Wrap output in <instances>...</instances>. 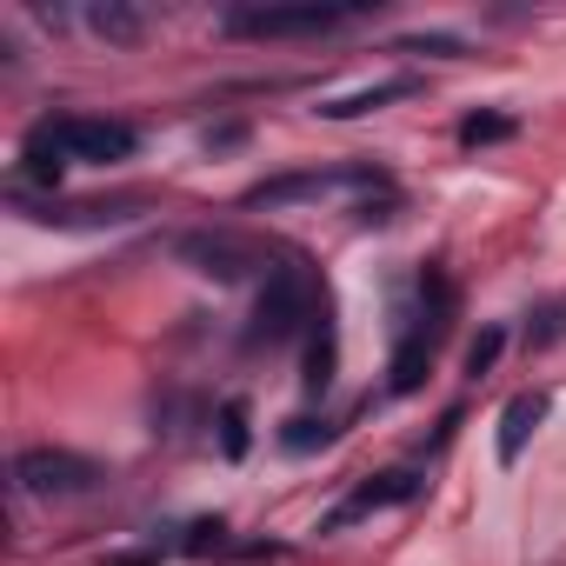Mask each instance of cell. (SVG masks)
<instances>
[{
    "mask_svg": "<svg viewBox=\"0 0 566 566\" xmlns=\"http://www.w3.org/2000/svg\"><path fill=\"white\" fill-rule=\"evenodd\" d=\"M180 253L200 260V273H213V280H233L247 266V247H233V240H187Z\"/></svg>",
    "mask_w": 566,
    "mask_h": 566,
    "instance_id": "8",
    "label": "cell"
},
{
    "mask_svg": "<svg viewBox=\"0 0 566 566\" xmlns=\"http://www.w3.org/2000/svg\"><path fill=\"white\" fill-rule=\"evenodd\" d=\"M340 14L347 8H321V0H307V8H247L233 14V34H321Z\"/></svg>",
    "mask_w": 566,
    "mask_h": 566,
    "instance_id": "4",
    "label": "cell"
},
{
    "mask_svg": "<svg viewBox=\"0 0 566 566\" xmlns=\"http://www.w3.org/2000/svg\"><path fill=\"white\" fill-rule=\"evenodd\" d=\"M500 347H506V334H500V327H486V334H480V340L467 347V374H473V380H480V374H493Z\"/></svg>",
    "mask_w": 566,
    "mask_h": 566,
    "instance_id": "14",
    "label": "cell"
},
{
    "mask_svg": "<svg viewBox=\"0 0 566 566\" xmlns=\"http://www.w3.org/2000/svg\"><path fill=\"white\" fill-rule=\"evenodd\" d=\"M427 360H433V340H427V334L400 340V347H394V367H387V387H394V394H413V387L427 380Z\"/></svg>",
    "mask_w": 566,
    "mask_h": 566,
    "instance_id": "7",
    "label": "cell"
},
{
    "mask_svg": "<svg viewBox=\"0 0 566 566\" xmlns=\"http://www.w3.org/2000/svg\"><path fill=\"white\" fill-rule=\"evenodd\" d=\"M506 134H513L506 114H467V120H460V140H467V147H486V140H506Z\"/></svg>",
    "mask_w": 566,
    "mask_h": 566,
    "instance_id": "12",
    "label": "cell"
},
{
    "mask_svg": "<svg viewBox=\"0 0 566 566\" xmlns=\"http://www.w3.org/2000/svg\"><path fill=\"white\" fill-rule=\"evenodd\" d=\"M539 420H546V394H520V400H506V413H500V460H506V467L526 453V440H533Z\"/></svg>",
    "mask_w": 566,
    "mask_h": 566,
    "instance_id": "6",
    "label": "cell"
},
{
    "mask_svg": "<svg viewBox=\"0 0 566 566\" xmlns=\"http://www.w3.org/2000/svg\"><path fill=\"white\" fill-rule=\"evenodd\" d=\"M301 380H307L314 394L334 380V327H327V321H321V334H314V347H307V374H301Z\"/></svg>",
    "mask_w": 566,
    "mask_h": 566,
    "instance_id": "11",
    "label": "cell"
},
{
    "mask_svg": "<svg viewBox=\"0 0 566 566\" xmlns=\"http://www.w3.org/2000/svg\"><path fill=\"white\" fill-rule=\"evenodd\" d=\"M220 447H227V460H240V453H247V407H240V400H227V407H220Z\"/></svg>",
    "mask_w": 566,
    "mask_h": 566,
    "instance_id": "13",
    "label": "cell"
},
{
    "mask_svg": "<svg viewBox=\"0 0 566 566\" xmlns=\"http://www.w3.org/2000/svg\"><path fill=\"white\" fill-rule=\"evenodd\" d=\"M400 94H413V81H380V87H367V94L327 101L321 114H327V120H354V114H367V107H380V101H400Z\"/></svg>",
    "mask_w": 566,
    "mask_h": 566,
    "instance_id": "10",
    "label": "cell"
},
{
    "mask_svg": "<svg viewBox=\"0 0 566 566\" xmlns=\"http://www.w3.org/2000/svg\"><path fill=\"white\" fill-rule=\"evenodd\" d=\"M220 546H227V526H220V520H200V526L187 533V553H220Z\"/></svg>",
    "mask_w": 566,
    "mask_h": 566,
    "instance_id": "16",
    "label": "cell"
},
{
    "mask_svg": "<svg viewBox=\"0 0 566 566\" xmlns=\"http://www.w3.org/2000/svg\"><path fill=\"white\" fill-rule=\"evenodd\" d=\"M307 273L301 266H273L266 273V294H260V314H253V340H287L301 321H307Z\"/></svg>",
    "mask_w": 566,
    "mask_h": 566,
    "instance_id": "3",
    "label": "cell"
},
{
    "mask_svg": "<svg viewBox=\"0 0 566 566\" xmlns=\"http://www.w3.org/2000/svg\"><path fill=\"white\" fill-rule=\"evenodd\" d=\"M407 54H460V41L453 34H420V41H407Z\"/></svg>",
    "mask_w": 566,
    "mask_h": 566,
    "instance_id": "18",
    "label": "cell"
},
{
    "mask_svg": "<svg viewBox=\"0 0 566 566\" xmlns=\"http://www.w3.org/2000/svg\"><path fill=\"white\" fill-rule=\"evenodd\" d=\"M327 433H334L327 420H287V433H280V440H287L294 453H307V447H327Z\"/></svg>",
    "mask_w": 566,
    "mask_h": 566,
    "instance_id": "15",
    "label": "cell"
},
{
    "mask_svg": "<svg viewBox=\"0 0 566 566\" xmlns=\"http://www.w3.org/2000/svg\"><path fill=\"white\" fill-rule=\"evenodd\" d=\"M34 140L54 147V154H74V160H127V154H134V127H120V120H87V114L48 120V127H34Z\"/></svg>",
    "mask_w": 566,
    "mask_h": 566,
    "instance_id": "1",
    "label": "cell"
},
{
    "mask_svg": "<svg viewBox=\"0 0 566 566\" xmlns=\"http://www.w3.org/2000/svg\"><path fill=\"white\" fill-rule=\"evenodd\" d=\"M14 480H21V493L61 500V493H87L101 473H94V460H81V453H61V447H34V453H21V460H14Z\"/></svg>",
    "mask_w": 566,
    "mask_h": 566,
    "instance_id": "2",
    "label": "cell"
},
{
    "mask_svg": "<svg viewBox=\"0 0 566 566\" xmlns=\"http://www.w3.org/2000/svg\"><path fill=\"white\" fill-rule=\"evenodd\" d=\"M559 334H566V307H546V314H539V327H533L526 340H533V347H546V340H559Z\"/></svg>",
    "mask_w": 566,
    "mask_h": 566,
    "instance_id": "17",
    "label": "cell"
},
{
    "mask_svg": "<svg viewBox=\"0 0 566 566\" xmlns=\"http://www.w3.org/2000/svg\"><path fill=\"white\" fill-rule=\"evenodd\" d=\"M420 493V473H407V467H394V473H380V480H367L340 513H327V526H347L354 513H374V506H407Z\"/></svg>",
    "mask_w": 566,
    "mask_h": 566,
    "instance_id": "5",
    "label": "cell"
},
{
    "mask_svg": "<svg viewBox=\"0 0 566 566\" xmlns=\"http://www.w3.org/2000/svg\"><path fill=\"white\" fill-rule=\"evenodd\" d=\"M87 28L101 34V41H140V14L134 8H120V0H101V8H87Z\"/></svg>",
    "mask_w": 566,
    "mask_h": 566,
    "instance_id": "9",
    "label": "cell"
}]
</instances>
